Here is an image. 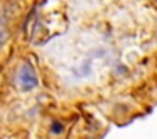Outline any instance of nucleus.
<instances>
[{"label": "nucleus", "instance_id": "obj_2", "mask_svg": "<svg viewBox=\"0 0 157 139\" xmlns=\"http://www.w3.org/2000/svg\"><path fill=\"white\" fill-rule=\"evenodd\" d=\"M7 36H9V29L2 24V26H0V47L4 46V43L7 41Z\"/></svg>", "mask_w": 157, "mask_h": 139}, {"label": "nucleus", "instance_id": "obj_3", "mask_svg": "<svg viewBox=\"0 0 157 139\" xmlns=\"http://www.w3.org/2000/svg\"><path fill=\"white\" fill-rule=\"evenodd\" d=\"M52 132H54V134H59V132H63V124L61 122H54V124H52V129H51Z\"/></svg>", "mask_w": 157, "mask_h": 139}, {"label": "nucleus", "instance_id": "obj_1", "mask_svg": "<svg viewBox=\"0 0 157 139\" xmlns=\"http://www.w3.org/2000/svg\"><path fill=\"white\" fill-rule=\"evenodd\" d=\"M15 85L21 92H32L39 87L37 71L29 61H24L19 66L17 75H15Z\"/></svg>", "mask_w": 157, "mask_h": 139}]
</instances>
